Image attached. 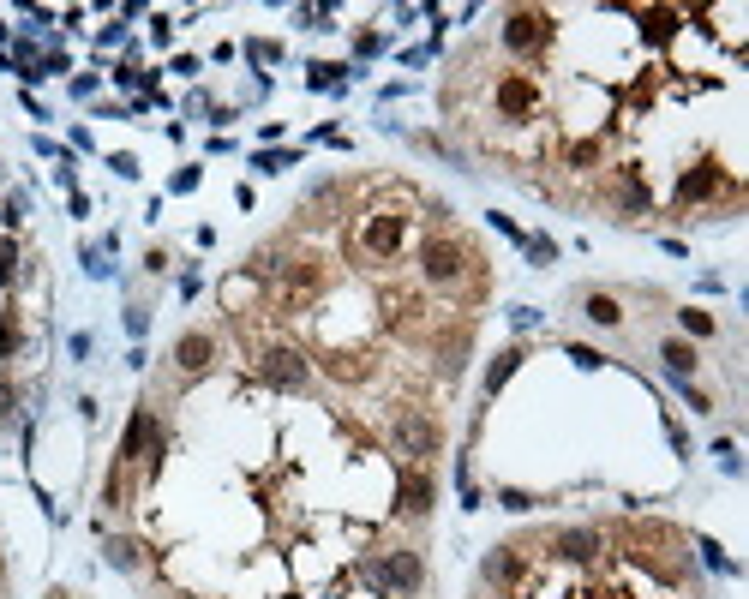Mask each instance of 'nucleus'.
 <instances>
[{
	"mask_svg": "<svg viewBox=\"0 0 749 599\" xmlns=\"http://www.w3.org/2000/svg\"><path fill=\"white\" fill-rule=\"evenodd\" d=\"M528 258H534V264H552V258H558V240L534 234V240H528Z\"/></svg>",
	"mask_w": 749,
	"mask_h": 599,
	"instance_id": "nucleus-33",
	"label": "nucleus"
},
{
	"mask_svg": "<svg viewBox=\"0 0 749 599\" xmlns=\"http://www.w3.org/2000/svg\"><path fill=\"white\" fill-rule=\"evenodd\" d=\"M108 168H114L120 180H132V174H138V156H126V150H120V156H108Z\"/></svg>",
	"mask_w": 749,
	"mask_h": 599,
	"instance_id": "nucleus-38",
	"label": "nucleus"
},
{
	"mask_svg": "<svg viewBox=\"0 0 749 599\" xmlns=\"http://www.w3.org/2000/svg\"><path fill=\"white\" fill-rule=\"evenodd\" d=\"M0 42H6V24H0Z\"/></svg>",
	"mask_w": 749,
	"mask_h": 599,
	"instance_id": "nucleus-43",
	"label": "nucleus"
},
{
	"mask_svg": "<svg viewBox=\"0 0 749 599\" xmlns=\"http://www.w3.org/2000/svg\"><path fill=\"white\" fill-rule=\"evenodd\" d=\"M720 186H726V192H738V186H732L720 168H708V162H702V168H684V174H678V192H672V204H678V210H696V204H708Z\"/></svg>",
	"mask_w": 749,
	"mask_h": 599,
	"instance_id": "nucleus-12",
	"label": "nucleus"
},
{
	"mask_svg": "<svg viewBox=\"0 0 749 599\" xmlns=\"http://www.w3.org/2000/svg\"><path fill=\"white\" fill-rule=\"evenodd\" d=\"M660 360H666V372H672V378H690V372L702 366L696 342H684V336H666V342H660Z\"/></svg>",
	"mask_w": 749,
	"mask_h": 599,
	"instance_id": "nucleus-23",
	"label": "nucleus"
},
{
	"mask_svg": "<svg viewBox=\"0 0 749 599\" xmlns=\"http://www.w3.org/2000/svg\"><path fill=\"white\" fill-rule=\"evenodd\" d=\"M348 72H354V66H336V60H312V66H306V84H312V90H342V78H348Z\"/></svg>",
	"mask_w": 749,
	"mask_h": 599,
	"instance_id": "nucleus-26",
	"label": "nucleus"
},
{
	"mask_svg": "<svg viewBox=\"0 0 749 599\" xmlns=\"http://www.w3.org/2000/svg\"><path fill=\"white\" fill-rule=\"evenodd\" d=\"M612 180H618V210H624V222H636V216H648V210H654V192H648V180H642V168H636V162L612 168Z\"/></svg>",
	"mask_w": 749,
	"mask_h": 599,
	"instance_id": "nucleus-16",
	"label": "nucleus"
},
{
	"mask_svg": "<svg viewBox=\"0 0 749 599\" xmlns=\"http://www.w3.org/2000/svg\"><path fill=\"white\" fill-rule=\"evenodd\" d=\"M360 582L384 599H420L426 594V558H420L414 546L366 552V558H360Z\"/></svg>",
	"mask_w": 749,
	"mask_h": 599,
	"instance_id": "nucleus-2",
	"label": "nucleus"
},
{
	"mask_svg": "<svg viewBox=\"0 0 749 599\" xmlns=\"http://www.w3.org/2000/svg\"><path fill=\"white\" fill-rule=\"evenodd\" d=\"M252 372H258V384L276 390V396H306V390H312V354L294 348V342H264V348H252Z\"/></svg>",
	"mask_w": 749,
	"mask_h": 599,
	"instance_id": "nucleus-5",
	"label": "nucleus"
},
{
	"mask_svg": "<svg viewBox=\"0 0 749 599\" xmlns=\"http://www.w3.org/2000/svg\"><path fill=\"white\" fill-rule=\"evenodd\" d=\"M600 552H606L600 528H558L552 534V558H564V564H594Z\"/></svg>",
	"mask_w": 749,
	"mask_h": 599,
	"instance_id": "nucleus-15",
	"label": "nucleus"
},
{
	"mask_svg": "<svg viewBox=\"0 0 749 599\" xmlns=\"http://www.w3.org/2000/svg\"><path fill=\"white\" fill-rule=\"evenodd\" d=\"M288 258H294V240L282 234V240H264V246H252L240 270H246V276H252V282H258L264 294H270V288L282 282V270H288Z\"/></svg>",
	"mask_w": 749,
	"mask_h": 599,
	"instance_id": "nucleus-10",
	"label": "nucleus"
},
{
	"mask_svg": "<svg viewBox=\"0 0 749 599\" xmlns=\"http://www.w3.org/2000/svg\"><path fill=\"white\" fill-rule=\"evenodd\" d=\"M570 360H576V366H606V354H594V348H582V342L570 348Z\"/></svg>",
	"mask_w": 749,
	"mask_h": 599,
	"instance_id": "nucleus-41",
	"label": "nucleus"
},
{
	"mask_svg": "<svg viewBox=\"0 0 749 599\" xmlns=\"http://www.w3.org/2000/svg\"><path fill=\"white\" fill-rule=\"evenodd\" d=\"M12 408H18V390H12V378H0V420H6Z\"/></svg>",
	"mask_w": 749,
	"mask_h": 599,
	"instance_id": "nucleus-42",
	"label": "nucleus"
},
{
	"mask_svg": "<svg viewBox=\"0 0 749 599\" xmlns=\"http://www.w3.org/2000/svg\"><path fill=\"white\" fill-rule=\"evenodd\" d=\"M486 102H492V120H504V126H534V120L546 114V84H540L528 66H504V72H492Z\"/></svg>",
	"mask_w": 749,
	"mask_h": 599,
	"instance_id": "nucleus-3",
	"label": "nucleus"
},
{
	"mask_svg": "<svg viewBox=\"0 0 749 599\" xmlns=\"http://www.w3.org/2000/svg\"><path fill=\"white\" fill-rule=\"evenodd\" d=\"M408 234H414V216L396 210V204H378V210H366V222H360V234H354V258H366V264H396V258L408 252Z\"/></svg>",
	"mask_w": 749,
	"mask_h": 599,
	"instance_id": "nucleus-4",
	"label": "nucleus"
},
{
	"mask_svg": "<svg viewBox=\"0 0 749 599\" xmlns=\"http://www.w3.org/2000/svg\"><path fill=\"white\" fill-rule=\"evenodd\" d=\"M582 318L600 324V330H618V324H624V300L606 294V288H588V294H582Z\"/></svg>",
	"mask_w": 749,
	"mask_h": 599,
	"instance_id": "nucleus-21",
	"label": "nucleus"
},
{
	"mask_svg": "<svg viewBox=\"0 0 749 599\" xmlns=\"http://www.w3.org/2000/svg\"><path fill=\"white\" fill-rule=\"evenodd\" d=\"M636 18H642L648 42H672V36H678V24H684V12H678V6H642Z\"/></svg>",
	"mask_w": 749,
	"mask_h": 599,
	"instance_id": "nucleus-22",
	"label": "nucleus"
},
{
	"mask_svg": "<svg viewBox=\"0 0 749 599\" xmlns=\"http://www.w3.org/2000/svg\"><path fill=\"white\" fill-rule=\"evenodd\" d=\"M288 162H294V150H258V156H252L258 174H276V168H288Z\"/></svg>",
	"mask_w": 749,
	"mask_h": 599,
	"instance_id": "nucleus-30",
	"label": "nucleus"
},
{
	"mask_svg": "<svg viewBox=\"0 0 749 599\" xmlns=\"http://www.w3.org/2000/svg\"><path fill=\"white\" fill-rule=\"evenodd\" d=\"M324 288H330V264H324L318 252H294L288 270H282V282H276L270 294H276V306H282L288 318H300L312 300H324Z\"/></svg>",
	"mask_w": 749,
	"mask_h": 599,
	"instance_id": "nucleus-8",
	"label": "nucleus"
},
{
	"mask_svg": "<svg viewBox=\"0 0 749 599\" xmlns=\"http://www.w3.org/2000/svg\"><path fill=\"white\" fill-rule=\"evenodd\" d=\"M510 324H516V330H534V324H540V312H534V306H516V312H510Z\"/></svg>",
	"mask_w": 749,
	"mask_h": 599,
	"instance_id": "nucleus-40",
	"label": "nucleus"
},
{
	"mask_svg": "<svg viewBox=\"0 0 749 599\" xmlns=\"http://www.w3.org/2000/svg\"><path fill=\"white\" fill-rule=\"evenodd\" d=\"M150 330V312L144 306H126V336H144Z\"/></svg>",
	"mask_w": 749,
	"mask_h": 599,
	"instance_id": "nucleus-36",
	"label": "nucleus"
},
{
	"mask_svg": "<svg viewBox=\"0 0 749 599\" xmlns=\"http://www.w3.org/2000/svg\"><path fill=\"white\" fill-rule=\"evenodd\" d=\"M468 348H474V318H456V324H444V336H438V378H462V366H468Z\"/></svg>",
	"mask_w": 749,
	"mask_h": 599,
	"instance_id": "nucleus-13",
	"label": "nucleus"
},
{
	"mask_svg": "<svg viewBox=\"0 0 749 599\" xmlns=\"http://www.w3.org/2000/svg\"><path fill=\"white\" fill-rule=\"evenodd\" d=\"M390 450L402 456V468H432V456L444 450V426L432 408H402L390 420Z\"/></svg>",
	"mask_w": 749,
	"mask_h": 599,
	"instance_id": "nucleus-6",
	"label": "nucleus"
},
{
	"mask_svg": "<svg viewBox=\"0 0 749 599\" xmlns=\"http://www.w3.org/2000/svg\"><path fill=\"white\" fill-rule=\"evenodd\" d=\"M216 366V336L210 330H186L180 342H174V372L180 378H204Z\"/></svg>",
	"mask_w": 749,
	"mask_h": 599,
	"instance_id": "nucleus-14",
	"label": "nucleus"
},
{
	"mask_svg": "<svg viewBox=\"0 0 749 599\" xmlns=\"http://www.w3.org/2000/svg\"><path fill=\"white\" fill-rule=\"evenodd\" d=\"M552 36H558V18H552L546 6H510V12L498 18V42H504V54H516V60H540V54L552 48Z\"/></svg>",
	"mask_w": 749,
	"mask_h": 599,
	"instance_id": "nucleus-7",
	"label": "nucleus"
},
{
	"mask_svg": "<svg viewBox=\"0 0 749 599\" xmlns=\"http://www.w3.org/2000/svg\"><path fill=\"white\" fill-rule=\"evenodd\" d=\"M150 432H156V414H150V402H144V408H132V420H126V432H120V450H114V462H120V468H138V462H144V444H150Z\"/></svg>",
	"mask_w": 749,
	"mask_h": 599,
	"instance_id": "nucleus-18",
	"label": "nucleus"
},
{
	"mask_svg": "<svg viewBox=\"0 0 749 599\" xmlns=\"http://www.w3.org/2000/svg\"><path fill=\"white\" fill-rule=\"evenodd\" d=\"M12 276H18V240L0 234V288H12Z\"/></svg>",
	"mask_w": 749,
	"mask_h": 599,
	"instance_id": "nucleus-29",
	"label": "nucleus"
},
{
	"mask_svg": "<svg viewBox=\"0 0 749 599\" xmlns=\"http://www.w3.org/2000/svg\"><path fill=\"white\" fill-rule=\"evenodd\" d=\"M318 372L336 378V384H366V378H372V354H360V348H324V354H318Z\"/></svg>",
	"mask_w": 749,
	"mask_h": 599,
	"instance_id": "nucleus-17",
	"label": "nucleus"
},
{
	"mask_svg": "<svg viewBox=\"0 0 749 599\" xmlns=\"http://www.w3.org/2000/svg\"><path fill=\"white\" fill-rule=\"evenodd\" d=\"M246 54H252V66H258V60H282V48H276V42H246Z\"/></svg>",
	"mask_w": 749,
	"mask_h": 599,
	"instance_id": "nucleus-37",
	"label": "nucleus"
},
{
	"mask_svg": "<svg viewBox=\"0 0 749 599\" xmlns=\"http://www.w3.org/2000/svg\"><path fill=\"white\" fill-rule=\"evenodd\" d=\"M498 504H504L510 516H528V510H534L540 498H534V492H522V486H504V492H498Z\"/></svg>",
	"mask_w": 749,
	"mask_h": 599,
	"instance_id": "nucleus-28",
	"label": "nucleus"
},
{
	"mask_svg": "<svg viewBox=\"0 0 749 599\" xmlns=\"http://www.w3.org/2000/svg\"><path fill=\"white\" fill-rule=\"evenodd\" d=\"M126 474H132V468H120V462H114V468H108V480H102V510H114V516L126 510Z\"/></svg>",
	"mask_w": 749,
	"mask_h": 599,
	"instance_id": "nucleus-27",
	"label": "nucleus"
},
{
	"mask_svg": "<svg viewBox=\"0 0 749 599\" xmlns=\"http://www.w3.org/2000/svg\"><path fill=\"white\" fill-rule=\"evenodd\" d=\"M102 564L120 570V576H138V570L150 564V546L132 540V534H108V540H102Z\"/></svg>",
	"mask_w": 749,
	"mask_h": 599,
	"instance_id": "nucleus-19",
	"label": "nucleus"
},
{
	"mask_svg": "<svg viewBox=\"0 0 749 599\" xmlns=\"http://www.w3.org/2000/svg\"><path fill=\"white\" fill-rule=\"evenodd\" d=\"M144 270L162 276V270H168V246H150V252H144Z\"/></svg>",
	"mask_w": 749,
	"mask_h": 599,
	"instance_id": "nucleus-39",
	"label": "nucleus"
},
{
	"mask_svg": "<svg viewBox=\"0 0 749 599\" xmlns=\"http://www.w3.org/2000/svg\"><path fill=\"white\" fill-rule=\"evenodd\" d=\"M18 348V312H6V330H0V360H12Z\"/></svg>",
	"mask_w": 749,
	"mask_h": 599,
	"instance_id": "nucleus-34",
	"label": "nucleus"
},
{
	"mask_svg": "<svg viewBox=\"0 0 749 599\" xmlns=\"http://www.w3.org/2000/svg\"><path fill=\"white\" fill-rule=\"evenodd\" d=\"M516 366H522V348H516V342H510V348H498V354L486 360V378H480V384H486V396H498V390L516 378Z\"/></svg>",
	"mask_w": 749,
	"mask_h": 599,
	"instance_id": "nucleus-24",
	"label": "nucleus"
},
{
	"mask_svg": "<svg viewBox=\"0 0 749 599\" xmlns=\"http://www.w3.org/2000/svg\"><path fill=\"white\" fill-rule=\"evenodd\" d=\"M432 504H438V480H432V468H402V474H396V510H402L408 522H426Z\"/></svg>",
	"mask_w": 749,
	"mask_h": 599,
	"instance_id": "nucleus-9",
	"label": "nucleus"
},
{
	"mask_svg": "<svg viewBox=\"0 0 749 599\" xmlns=\"http://www.w3.org/2000/svg\"><path fill=\"white\" fill-rule=\"evenodd\" d=\"M678 390H684V402H690L696 414H714V396H708L702 384H690V378H678Z\"/></svg>",
	"mask_w": 749,
	"mask_h": 599,
	"instance_id": "nucleus-31",
	"label": "nucleus"
},
{
	"mask_svg": "<svg viewBox=\"0 0 749 599\" xmlns=\"http://www.w3.org/2000/svg\"><path fill=\"white\" fill-rule=\"evenodd\" d=\"M678 330H684V336H696V342H714V336H720V318H714V312H702V306H684V312H678Z\"/></svg>",
	"mask_w": 749,
	"mask_h": 599,
	"instance_id": "nucleus-25",
	"label": "nucleus"
},
{
	"mask_svg": "<svg viewBox=\"0 0 749 599\" xmlns=\"http://www.w3.org/2000/svg\"><path fill=\"white\" fill-rule=\"evenodd\" d=\"M198 180H204V174H198V168H180V174H174V180H168V192H198Z\"/></svg>",
	"mask_w": 749,
	"mask_h": 599,
	"instance_id": "nucleus-35",
	"label": "nucleus"
},
{
	"mask_svg": "<svg viewBox=\"0 0 749 599\" xmlns=\"http://www.w3.org/2000/svg\"><path fill=\"white\" fill-rule=\"evenodd\" d=\"M522 576H528V558H522V546H492V552L480 558V582H486V588H498V594L522 588Z\"/></svg>",
	"mask_w": 749,
	"mask_h": 599,
	"instance_id": "nucleus-11",
	"label": "nucleus"
},
{
	"mask_svg": "<svg viewBox=\"0 0 749 599\" xmlns=\"http://www.w3.org/2000/svg\"><path fill=\"white\" fill-rule=\"evenodd\" d=\"M414 264H420V282H426L432 294H462V282H468V300L486 294V258L474 252V240H462V234H450V228L426 234L420 252H414Z\"/></svg>",
	"mask_w": 749,
	"mask_h": 599,
	"instance_id": "nucleus-1",
	"label": "nucleus"
},
{
	"mask_svg": "<svg viewBox=\"0 0 749 599\" xmlns=\"http://www.w3.org/2000/svg\"><path fill=\"white\" fill-rule=\"evenodd\" d=\"M354 54H360V60L384 54V30H360V36H354Z\"/></svg>",
	"mask_w": 749,
	"mask_h": 599,
	"instance_id": "nucleus-32",
	"label": "nucleus"
},
{
	"mask_svg": "<svg viewBox=\"0 0 749 599\" xmlns=\"http://www.w3.org/2000/svg\"><path fill=\"white\" fill-rule=\"evenodd\" d=\"M558 162H564L570 174H594V168H606V144H600V138H570V144L558 150Z\"/></svg>",
	"mask_w": 749,
	"mask_h": 599,
	"instance_id": "nucleus-20",
	"label": "nucleus"
}]
</instances>
